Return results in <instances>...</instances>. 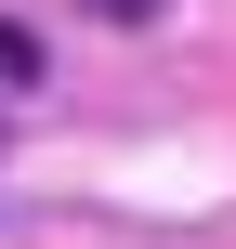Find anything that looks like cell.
Wrapping results in <instances>:
<instances>
[{"mask_svg":"<svg viewBox=\"0 0 236 249\" xmlns=\"http://www.w3.org/2000/svg\"><path fill=\"white\" fill-rule=\"evenodd\" d=\"M92 13H105V26H158L171 0H92Z\"/></svg>","mask_w":236,"mask_h":249,"instance_id":"cell-1","label":"cell"}]
</instances>
